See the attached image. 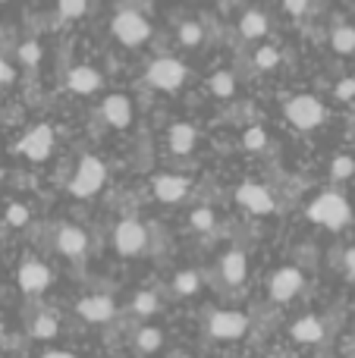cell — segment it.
<instances>
[{
	"instance_id": "1",
	"label": "cell",
	"mask_w": 355,
	"mask_h": 358,
	"mask_svg": "<svg viewBox=\"0 0 355 358\" xmlns=\"http://www.w3.org/2000/svg\"><path fill=\"white\" fill-rule=\"evenodd\" d=\"M308 220L327 229H343L352 220V208L340 192H321L312 204H308Z\"/></svg>"
},
{
	"instance_id": "2",
	"label": "cell",
	"mask_w": 355,
	"mask_h": 358,
	"mask_svg": "<svg viewBox=\"0 0 355 358\" xmlns=\"http://www.w3.org/2000/svg\"><path fill=\"white\" fill-rule=\"evenodd\" d=\"M104 179H107L104 161H101V157H94V155H85L79 161V167H75L73 179H69V192H73L75 198H92L94 192L104 185Z\"/></svg>"
},
{
	"instance_id": "3",
	"label": "cell",
	"mask_w": 355,
	"mask_h": 358,
	"mask_svg": "<svg viewBox=\"0 0 355 358\" xmlns=\"http://www.w3.org/2000/svg\"><path fill=\"white\" fill-rule=\"evenodd\" d=\"M287 120L296 126V129L308 132V129H318V126L324 123L327 110L314 94H296V98L287 101Z\"/></svg>"
},
{
	"instance_id": "4",
	"label": "cell",
	"mask_w": 355,
	"mask_h": 358,
	"mask_svg": "<svg viewBox=\"0 0 355 358\" xmlns=\"http://www.w3.org/2000/svg\"><path fill=\"white\" fill-rule=\"evenodd\" d=\"M110 29H113V38L119 44H126V48H138V44H145L151 38V22L138 10H119L113 16Z\"/></svg>"
},
{
	"instance_id": "5",
	"label": "cell",
	"mask_w": 355,
	"mask_h": 358,
	"mask_svg": "<svg viewBox=\"0 0 355 358\" xmlns=\"http://www.w3.org/2000/svg\"><path fill=\"white\" fill-rule=\"evenodd\" d=\"M249 330V315L236 308H217L208 315V334L214 340H242Z\"/></svg>"
},
{
	"instance_id": "6",
	"label": "cell",
	"mask_w": 355,
	"mask_h": 358,
	"mask_svg": "<svg viewBox=\"0 0 355 358\" xmlns=\"http://www.w3.org/2000/svg\"><path fill=\"white\" fill-rule=\"evenodd\" d=\"M186 63L176 60V57H157V60L148 63V73H145V79L151 82L154 88H161V92H176V88L186 82Z\"/></svg>"
},
{
	"instance_id": "7",
	"label": "cell",
	"mask_w": 355,
	"mask_h": 358,
	"mask_svg": "<svg viewBox=\"0 0 355 358\" xmlns=\"http://www.w3.org/2000/svg\"><path fill=\"white\" fill-rule=\"evenodd\" d=\"M113 245H117V252L126 255V258H136V255H142L145 245H148V229H145V223L132 220V217L119 220L117 229H113Z\"/></svg>"
},
{
	"instance_id": "8",
	"label": "cell",
	"mask_w": 355,
	"mask_h": 358,
	"mask_svg": "<svg viewBox=\"0 0 355 358\" xmlns=\"http://www.w3.org/2000/svg\"><path fill=\"white\" fill-rule=\"evenodd\" d=\"M16 151H19V155H25L29 161H48L50 151H54V129H50L48 123L29 129L22 136V142L16 145Z\"/></svg>"
},
{
	"instance_id": "9",
	"label": "cell",
	"mask_w": 355,
	"mask_h": 358,
	"mask_svg": "<svg viewBox=\"0 0 355 358\" xmlns=\"http://www.w3.org/2000/svg\"><path fill=\"white\" fill-rule=\"evenodd\" d=\"M75 315H79L85 324H107L117 317V302H113L110 296L94 292V296H85L75 302Z\"/></svg>"
},
{
	"instance_id": "10",
	"label": "cell",
	"mask_w": 355,
	"mask_h": 358,
	"mask_svg": "<svg viewBox=\"0 0 355 358\" xmlns=\"http://www.w3.org/2000/svg\"><path fill=\"white\" fill-rule=\"evenodd\" d=\"M236 201L242 204L245 210H252V214H270V210L277 208L274 192L261 182H242L236 189Z\"/></svg>"
},
{
	"instance_id": "11",
	"label": "cell",
	"mask_w": 355,
	"mask_h": 358,
	"mask_svg": "<svg viewBox=\"0 0 355 358\" xmlns=\"http://www.w3.org/2000/svg\"><path fill=\"white\" fill-rule=\"evenodd\" d=\"M302 286H305V277H302L299 267H280L270 277V299L274 302H293L302 292Z\"/></svg>"
},
{
	"instance_id": "12",
	"label": "cell",
	"mask_w": 355,
	"mask_h": 358,
	"mask_svg": "<svg viewBox=\"0 0 355 358\" xmlns=\"http://www.w3.org/2000/svg\"><path fill=\"white\" fill-rule=\"evenodd\" d=\"M50 280H54V273H50V267L44 264V261H22V267H19V289L29 292V296H41L44 289L50 286Z\"/></svg>"
},
{
	"instance_id": "13",
	"label": "cell",
	"mask_w": 355,
	"mask_h": 358,
	"mask_svg": "<svg viewBox=\"0 0 355 358\" xmlns=\"http://www.w3.org/2000/svg\"><path fill=\"white\" fill-rule=\"evenodd\" d=\"M57 248H60L66 258H82L88 252V233L82 227H73V223H63L57 229Z\"/></svg>"
},
{
	"instance_id": "14",
	"label": "cell",
	"mask_w": 355,
	"mask_h": 358,
	"mask_svg": "<svg viewBox=\"0 0 355 358\" xmlns=\"http://www.w3.org/2000/svg\"><path fill=\"white\" fill-rule=\"evenodd\" d=\"M289 336H293L296 343H302V346H318V343L327 336V324L321 321L318 315H305L289 327Z\"/></svg>"
},
{
	"instance_id": "15",
	"label": "cell",
	"mask_w": 355,
	"mask_h": 358,
	"mask_svg": "<svg viewBox=\"0 0 355 358\" xmlns=\"http://www.w3.org/2000/svg\"><path fill=\"white\" fill-rule=\"evenodd\" d=\"M154 198L157 201H167V204H176V201H182L186 198V192H189V179L186 176H176V173H161L154 179Z\"/></svg>"
},
{
	"instance_id": "16",
	"label": "cell",
	"mask_w": 355,
	"mask_h": 358,
	"mask_svg": "<svg viewBox=\"0 0 355 358\" xmlns=\"http://www.w3.org/2000/svg\"><path fill=\"white\" fill-rule=\"evenodd\" d=\"M101 113H104V120L110 126L126 129V126L132 123V101L126 98V94H107L104 104H101Z\"/></svg>"
},
{
	"instance_id": "17",
	"label": "cell",
	"mask_w": 355,
	"mask_h": 358,
	"mask_svg": "<svg viewBox=\"0 0 355 358\" xmlns=\"http://www.w3.org/2000/svg\"><path fill=\"white\" fill-rule=\"evenodd\" d=\"M245 273H249V258H245L242 248H233L220 258V277H224L226 286H239L245 280Z\"/></svg>"
},
{
	"instance_id": "18",
	"label": "cell",
	"mask_w": 355,
	"mask_h": 358,
	"mask_svg": "<svg viewBox=\"0 0 355 358\" xmlns=\"http://www.w3.org/2000/svg\"><path fill=\"white\" fill-rule=\"evenodd\" d=\"M101 73L94 66H73L69 69V76H66V85H69V92H75V94H94L101 88Z\"/></svg>"
},
{
	"instance_id": "19",
	"label": "cell",
	"mask_w": 355,
	"mask_h": 358,
	"mask_svg": "<svg viewBox=\"0 0 355 358\" xmlns=\"http://www.w3.org/2000/svg\"><path fill=\"white\" fill-rule=\"evenodd\" d=\"M167 142L173 155H189L195 148V142H198V129L192 123H173L167 132Z\"/></svg>"
},
{
	"instance_id": "20",
	"label": "cell",
	"mask_w": 355,
	"mask_h": 358,
	"mask_svg": "<svg viewBox=\"0 0 355 358\" xmlns=\"http://www.w3.org/2000/svg\"><path fill=\"white\" fill-rule=\"evenodd\" d=\"M239 31H242V38L255 41V38H261L264 31H268V16H264L261 10L242 13V19H239Z\"/></svg>"
},
{
	"instance_id": "21",
	"label": "cell",
	"mask_w": 355,
	"mask_h": 358,
	"mask_svg": "<svg viewBox=\"0 0 355 358\" xmlns=\"http://www.w3.org/2000/svg\"><path fill=\"white\" fill-rule=\"evenodd\" d=\"M201 289V273L198 271H180L173 277V292L176 299H189Z\"/></svg>"
},
{
	"instance_id": "22",
	"label": "cell",
	"mask_w": 355,
	"mask_h": 358,
	"mask_svg": "<svg viewBox=\"0 0 355 358\" xmlns=\"http://www.w3.org/2000/svg\"><path fill=\"white\" fill-rule=\"evenodd\" d=\"M208 88H211L214 98H233L236 94V76L230 69H217L211 76V82H208Z\"/></svg>"
},
{
	"instance_id": "23",
	"label": "cell",
	"mask_w": 355,
	"mask_h": 358,
	"mask_svg": "<svg viewBox=\"0 0 355 358\" xmlns=\"http://www.w3.org/2000/svg\"><path fill=\"white\" fill-rule=\"evenodd\" d=\"M57 330H60V321H57L54 311H41V315L31 321V336H35V340H54Z\"/></svg>"
},
{
	"instance_id": "24",
	"label": "cell",
	"mask_w": 355,
	"mask_h": 358,
	"mask_svg": "<svg viewBox=\"0 0 355 358\" xmlns=\"http://www.w3.org/2000/svg\"><path fill=\"white\" fill-rule=\"evenodd\" d=\"M157 311H161V299H157V292L142 289V292H136V296H132V315L151 317V315H157Z\"/></svg>"
},
{
	"instance_id": "25",
	"label": "cell",
	"mask_w": 355,
	"mask_h": 358,
	"mask_svg": "<svg viewBox=\"0 0 355 358\" xmlns=\"http://www.w3.org/2000/svg\"><path fill=\"white\" fill-rule=\"evenodd\" d=\"M161 346H164V334L157 327H142L136 334V349L142 355H154Z\"/></svg>"
},
{
	"instance_id": "26",
	"label": "cell",
	"mask_w": 355,
	"mask_h": 358,
	"mask_svg": "<svg viewBox=\"0 0 355 358\" xmlns=\"http://www.w3.org/2000/svg\"><path fill=\"white\" fill-rule=\"evenodd\" d=\"M176 38H180L182 48H198V44L205 41V29H201V22H195V19H186V22H180V29H176Z\"/></svg>"
},
{
	"instance_id": "27",
	"label": "cell",
	"mask_w": 355,
	"mask_h": 358,
	"mask_svg": "<svg viewBox=\"0 0 355 358\" xmlns=\"http://www.w3.org/2000/svg\"><path fill=\"white\" fill-rule=\"evenodd\" d=\"M331 44L337 54H355V29L352 25H340L331 35Z\"/></svg>"
},
{
	"instance_id": "28",
	"label": "cell",
	"mask_w": 355,
	"mask_h": 358,
	"mask_svg": "<svg viewBox=\"0 0 355 358\" xmlns=\"http://www.w3.org/2000/svg\"><path fill=\"white\" fill-rule=\"evenodd\" d=\"M277 63H280V50H277L274 44H261V48L255 50V69L268 73V69H277Z\"/></svg>"
},
{
	"instance_id": "29",
	"label": "cell",
	"mask_w": 355,
	"mask_h": 358,
	"mask_svg": "<svg viewBox=\"0 0 355 358\" xmlns=\"http://www.w3.org/2000/svg\"><path fill=\"white\" fill-rule=\"evenodd\" d=\"M85 10H88V0H60L57 3L60 19H79V16H85Z\"/></svg>"
},
{
	"instance_id": "30",
	"label": "cell",
	"mask_w": 355,
	"mask_h": 358,
	"mask_svg": "<svg viewBox=\"0 0 355 358\" xmlns=\"http://www.w3.org/2000/svg\"><path fill=\"white\" fill-rule=\"evenodd\" d=\"M352 173H355V161L349 155H337L331 161V176L333 179H349Z\"/></svg>"
},
{
	"instance_id": "31",
	"label": "cell",
	"mask_w": 355,
	"mask_h": 358,
	"mask_svg": "<svg viewBox=\"0 0 355 358\" xmlns=\"http://www.w3.org/2000/svg\"><path fill=\"white\" fill-rule=\"evenodd\" d=\"M19 60H22L25 66H38V63H41V44L38 41H22L19 44Z\"/></svg>"
},
{
	"instance_id": "32",
	"label": "cell",
	"mask_w": 355,
	"mask_h": 358,
	"mask_svg": "<svg viewBox=\"0 0 355 358\" xmlns=\"http://www.w3.org/2000/svg\"><path fill=\"white\" fill-rule=\"evenodd\" d=\"M242 145H245V148H249V151H261L264 145H268V132H264L261 126H252V129H245Z\"/></svg>"
},
{
	"instance_id": "33",
	"label": "cell",
	"mask_w": 355,
	"mask_h": 358,
	"mask_svg": "<svg viewBox=\"0 0 355 358\" xmlns=\"http://www.w3.org/2000/svg\"><path fill=\"white\" fill-rule=\"evenodd\" d=\"M189 220H192L195 229H201V233H211V229H214V210L211 208H195Z\"/></svg>"
},
{
	"instance_id": "34",
	"label": "cell",
	"mask_w": 355,
	"mask_h": 358,
	"mask_svg": "<svg viewBox=\"0 0 355 358\" xmlns=\"http://www.w3.org/2000/svg\"><path fill=\"white\" fill-rule=\"evenodd\" d=\"M29 208H25V204H16L13 201L10 208H6V223H10V227H25V223H29Z\"/></svg>"
},
{
	"instance_id": "35",
	"label": "cell",
	"mask_w": 355,
	"mask_h": 358,
	"mask_svg": "<svg viewBox=\"0 0 355 358\" xmlns=\"http://www.w3.org/2000/svg\"><path fill=\"white\" fill-rule=\"evenodd\" d=\"M333 94H337V101H352V98H355V79H343V82H337Z\"/></svg>"
},
{
	"instance_id": "36",
	"label": "cell",
	"mask_w": 355,
	"mask_h": 358,
	"mask_svg": "<svg viewBox=\"0 0 355 358\" xmlns=\"http://www.w3.org/2000/svg\"><path fill=\"white\" fill-rule=\"evenodd\" d=\"M283 6H287V13H293V16H302V13L308 10V0H283Z\"/></svg>"
},
{
	"instance_id": "37",
	"label": "cell",
	"mask_w": 355,
	"mask_h": 358,
	"mask_svg": "<svg viewBox=\"0 0 355 358\" xmlns=\"http://www.w3.org/2000/svg\"><path fill=\"white\" fill-rule=\"evenodd\" d=\"M13 79H16V69H13L6 60H0V82H3V85H10Z\"/></svg>"
},
{
	"instance_id": "38",
	"label": "cell",
	"mask_w": 355,
	"mask_h": 358,
	"mask_svg": "<svg viewBox=\"0 0 355 358\" xmlns=\"http://www.w3.org/2000/svg\"><path fill=\"white\" fill-rule=\"evenodd\" d=\"M343 264H346V273L355 280V248H346V255H343Z\"/></svg>"
},
{
	"instance_id": "39",
	"label": "cell",
	"mask_w": 355,
	"mask_h": 358,
	"mask_svg": "<svg viewBox=\"0 0 355 358\" xmlns=\"http://www.w3.org/2000/svg\"><path fill=\"white\" fill-rule=\"evenodd\" d=\"M41 358H75L73 352H63V349H48Z\"/></svg>"
},
{
	"instance_id": "40",
	"label": "cell",
	"mask_w": 355,
	"mask_h": 358,
	"mask_svg": "<svg viewBox=\"0 0 355 358\" xmlns=\"http://www.w3.org/2000/svg\"><path fill=\"white\" fill-rule=\"evenodd\" d=\"M0 343H3V324H0Z\"/></svg>"
},
{
	"instance_id": "41",
	"label": "cell",
	"mask_w": 355,
	"mask_h": 358,
	"mask_svg": "<svg viewBox=\"0 0 355 358\" xmlns=\"http://www.w3.org/2000/svg\"><path fill=\"white\" fill-rule=\"evenodd\" d=\"M0 182H3V170H0Z\"/></svg>"
}]
</instances>
